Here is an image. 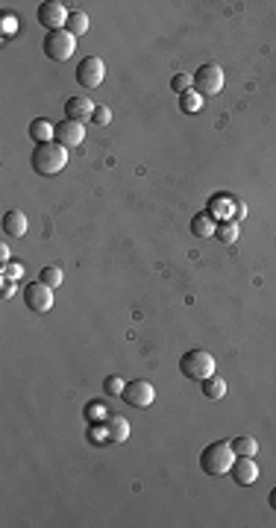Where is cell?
<instances>
[{
  "label": "cell",
  "instance_id": "cell-1",
  "mask_svg": "<svg viewBox=\"0 0 276 528\" xmlns=\"http://www.w3.org/2000/svg\"><path fill=\"white\" fill-rule=\"evenodd\" d=\"M32 170L39 176H56L68 164V147H62L59 141H47V144H36L30 156Z\"/></svg>",
  "mask_w": 276,
  "mask_h": 528
},
{
  "label": "cell",
  "instance_id": "cell-2",
  "mask_svg": "<svg viewBox=\"0 0 276 528\" xmlns=\"http://www.w3.org/2000/svg\"><path fill=\"white\" fill-rule=\"evenodd\" d=\"M235 449L229 440H215V443H209L203 452H200V467L206 476H229V470L235 464Z\"/></svg>",
  "mask_w": 276,
  "mask_h": 528
},
{
  "label": "cell",
  "instance_id": "cell-3",
  "mask_svg": "<svg viewBox=\"0 0 276 528\" xmlns=\"http://www.w3.org/2000/svg\"><path fill=\"white\" fill-rule=\"evenodd\" d=\"M180 373L189 382H206L215 376V355L206 349H189L180 358Z\"/></svg>",
  "mask_w": 276,
  "mask_h": 528
},
{
  "label": "cell",
  "instance_id": "cell-4",
  "mask_svg": "<svg viewBox=\"0 0 276 528\" xmlns=\"http://www.w3.org/2000/svg\"><path fill=\"white\" fill-rule=\"evenodd\" d=\"M41 50H44V56L53 59V62H68L74 56V50H76V38L68 30H53V32L44 36Z\"/></svg>",
  "mask_w": 276,
  "mask_h": 528
},
{
  "label": "cell",
  "instance_id": "cell-5",
  "mask_svg": "<svg viewBox=\"0 0 276 528\" xmlns=\"http://www.w3.org/2000/svg\"><path fill=\"white\" fill-rule=\"evenodd\" d=\"M194 91L200 97H215L224 91V68L215 62H206L194 74Z\"/></svg>",
  "mask_w": 276,
  "mask_h": 528
},
{
  "label": "cell",
  "instance_id": "cell-6",
  "mask_svg": "<svg viewBox=\"0 0 276 528\" xmlns=\"http://www.w3.org/2000/svg\"><path fill=\"white\" fill-rule=\"evenodd\" d=\"M124 402L129 408H150L153 399H156V388L147 382V379H136V382H127L124 388Z\"/></svg>",
  "mask_w": 276,
  "mask_h": 528
},
{
  "label": "cell",
  "instance_id": "cell-7",
  "mask_svg": "<svg viewBox=\"0 0 276 528\" xmlns=\"http://www.w3.org/2000/svg\"><path fill=\"white\" fill-rule=\"evenodd\" d=\"M24 305L36 314H47L53 308V288H47V285L39 282V279L30 282L24 288Z\"/></svg>",
  "mask_w": 276,
  "mask_h": 528
},
{
  "label": "cell",
  "instance_id": "cell-8",
  "mask_svg": "<svg viewBox=\"0 0 276 528\" xmlns=\"http://www.w3.org/2000/svg\"><path fill=\"white\" fill-rule=\"evenodd\" d=\"M68 18H71V12L65 9L62 0H47V3L39 6V24L47 30V32L68 27Z\"/></svg>",
  "mask_w": 276,
  "mask_h": 528
},
{
  "label": "cell",
  "instance_id": "cell-9",
  "mask_svg": "<svg viewBox=\"0 0 276 528\" xmlns=\"http://www.w3.org/2000/svg\"><path fill=\"white\" fill-rule=\"evenodd\" d=\"M106 76V65L100 56H85L80 65H76V82L83 88H97Z\"/></svg>",
  "mask_w": 276,
  "mask_h": 528
},
{
  "label": "cell",
  "instance_id": "cell-10",
  "mask_svg": "<svg viewBox=\"0 0 276 528\" xmlns=\"http://www.w3.org/2000/svg\"><path fill=\"white\" fill-rule=\"evenodd\" d=\"M53 141H59L62 147H76V144H83V141H85V124L65 118L62 124H56V138H53Z\"/></svg>",
  "mask_w": 276,
  "mask_h": 528
},
{
  "label": "cell",
  "instance_id": "cell-11",
  "mask_svg": "<svg viewBox=\"0 0 276 528\" xmlns=\"http://www.w3.org/2000/svg\"><path fill=\"white\" fill-rule=\"evenodd\" d=\"M229 476H233L235 484L247 487V484H256V481H259V467H256V461H253V458L238 455L235 464H233V470H229Z\"/></svg>",
  "mask_w": 276,
  "mask_h": 528
},
{
  "label": "cell",
  "instance_id": "cell-12",
  "mask_svg": "<svg viewBox=\"0 0 276 528\" xmlns=\"http://www.w3.org/2000/svg\"><path fill=\"white\" fill-rule=\"evenodd\" d=\"M27 214L21 212V208H12V212H6L3 214V232L9 238H24L27 235Z\"/></svg>",
  "mask_w": 276,
  "mask_h": 528
},
{
  "label": "cell",
  "instance_id": "cell-13",
  "mask_svg": "<svg viewBox=\"0 0 276 528\" xmlns=\"http://www.w3.org/2000/svg\"><path fill=\"white\" fill-rule=\"evenodd\" d=\"M106 437L112 440V443H124V440L129 437V423H127V417H120V414H112V417H106Z\"/></svg>",
  "mask_w": 276,
  "mask_h": 528
},
{
  "label": "cell",
  "instance_id": "cell-14",
  "mask_svg": "<svg viewBox=\"0 0 276 528\" xmlns=\"http://www.w3.org/2000/svg\"><path fill=\"white\" fill-rule=\"evenodd\" d=\"M30 138L36 141V144H47V141L56 138V124H50L47 118H36L30 124Z\"/></svg>",
  "mask_w": 276,
  "mask_h": 528
},
{
  "label": "cell",
  "instance_id": "cell-15",
  "mask_svg": "<svg viewBox=\"0 0 276 528\" xmlns=\"http://www.w3.org/2000/svg\"><path fill=\"white\" fill-rule=\"evenodd\" d=\"M65 115H68L71 120H88L94 115V103L92 100H83V97H71L68 103H65Z\"/></svg>",
  "mask_w": 276,
  "mask_h": 528
},
{
  "label": "cell",
  "instance_id": "cell-16",
  "mask_svg": "<svg viewBox=\"0 0 276 528\" xmlns=\"http://www.w3.org/2000/svg\"><path fill=\"white\" fill-rule=\"evenodd\" d=\"M215 229H217V223H215V217L209 212H200V214L191 217V235L194 238H212Z\"/></svg>",
  "mask_w": 276,
  "mask_h": 528
},
{
  "label": "cell",
  "instance_id": "cell-17",
  "mask_svg": "<svg viewBox=\"0 0 276 528\" xmlns=\"http://www.w3.org/2000/svg\"><path fill=\"white\" fill-rule=\"evenodd\" d=\"M65 30H68L74 38H80V36H85V32L92 30V21H88V15H85V12H80V9H74L71 18H68V27H65Z\"/></svg>",
  "mask_w": 276,
  "mask_h": 528
},
{
  "label": "cell",
  "instance_id": "cell-18",
  "mask_svg": "<svg viewBox=\"0 0 276 528\" xmlns=\"http://www.w3.org/2000/svg\"><path fill=\"white\" fill-rule=\"evenodd\" d=\"M200 384H203L206 399H224L226 390H229V384L220 379V376H212V379H206V382H200Z\"/></svg>",
  "mask_w": 276,
  "mask_h": 528
},
{
  "label": "cell",
  "instance_id": "cell-19",
  "mask_svg": "<svg viewBox=\"0 0 276 528\" xmlns=\"http://www.w3.org/2000/svg\"><path fill=\"white\" fill-rule=\"evenodd\" d=\"M233 449H235V455L256 458V452H259V440H256V437H250V434H241V437L233 440Z\"/></svg>",
  "mask_w": 276,
  "mask_h": 528
},
{
  "label": "cell",
  "instance_id": "cell-20",
  "mask_svg": "<svg viewBox=\"0 0 276 528\" xmlns=\"http://www.w3.org/2000/svg\"><path fill=\"white\" fill-rule=\"evenodd\" d=\"M215 235L224 241V244H235L238 235H241L238 232V220H220L217 229H215Z\"/></svg>",
  "mask_w": 276,
  "mask_h": 528
},
{
  "label": "cell",
  "instance_id": "cell-21",
  "mask_svg": "<svg viewBox=\"0 0 276 528\" xmlns=\"http://www.w3.org/2000/svg\"><path fill=\"white\" fill-rule=\"evenodd\" d=\"M180 109H182V112H189V115L200 112V109H203V97L191 88V91H185V94L180 97Z\"/></svg>",
  "mask_w": 276,
  "mask_h": 528
},
{
  "label": "cell",
  "instance_id": "cell-22",
  "mask_svg": "<svg viewBox=\"0 0 276 528\" xmlns=\"http://www.w3.org/2000/svg\"><path fill=\"white\" fill-rule=\"evenodd\" d=\"M39 282H44V285H47V288H59V285L65 282V273L56 267V264H50V267H44V270H41Z\"/></svg>",
  "mask_w": 276,
  "mask_h": 528
},
{
  "label": "cell",
  "instance_id": "cell-23",
  "mask_svg": "<svg viewBox=\"0 0 276 528\" xmlns=\"http://www.w3.org/2000/svg\"><path fill=\"white\" fill-rule=\"evenodd\" d=\"M171 88H173V91L176 94H185V91H191V88H194V74H173V80H171Z\"/></svg>",
  "mask_w": 276,
  "mask_h": 528
},
{
  "label": "cell",
  "instance_id": "cell-24",
  "mask_svg": "<svg viewBox=\"0 0 276 528\" xmlns=\"http://www.w3.org/2000/svg\"><path fill=\"white\" fill-rule=\"evenodd\" d=\"M124 388H127V382L120 379V376H109V379L103 382V393H106V396H120V393H124Z\"/></svg>",
  "mask_w": 276,
  "mask_h": 528
},
{
  "label": "cell",
  "instance_id": "cell-25",
  "mask_svg": "<svg viewBox=\"0 0 276 528\" xmlns=\"http://www.w3.org/2000/svg\"><path fill=\"white\" fill-rule=\"evenodd\" d=\"M21 276H24V264L21 261H6L3 264V279L6 282H18Z\"/></svg>",
  "mask_w": 276,
  "mask_h": 528
},
{
  "label": "cell",
  "instance_id": "cell-26",
  "mask_svg": "<svg viewBox=\"0 0 276 528\" xmlns=\"http://www.w3.org/2000/svg\"><path fill=\"white\" fill-rule=\"evenodd\" d=\"M92 120L97 126H106L109 120H112V109L109 106H94V115H92Z\"/></svg>",
  "mask_w": 276,
  "mask_h": 528
},
{
  "label": "cell",
  "instance_id": "cell-27",
  "mask_svg": "<svg viewBox=\"0 0 276 528\" xmlns=\"http://www.w3.org/2000/svg\"><path fill=\"white\" fill-rule=\"evenodd\" d=\"M15 27H18V24H15L12 18H3V36H12V32H15Z\"/></svg>",
  "mask_w": 276,
  "mask_h": 528
},
{
  "label": "cell",
  "instance_id": "cell-28",
  "mask_svg": "<svg viewBox=\"0 0 276 528\" xmlns=\"http://www.w3.org/2000/svg\"><path fill=\"white\" fill-rule=\"evenodd\" d=\"M92 408H88L85 414H92V417H103V408H100V402H88Z\"/></svg>",
  "mask_w": 276,
  "mask_h": 528
},
{
  "label": "cell",
  "instance_id": "cell-29",
  "mask_svg": "<svg viewBox=\"0 0 276 528\" xmlns=\"http://www.w3.org/2000/svg\"><path fill=\"white\" fill-rule=\"evenodd\" d=\"M12 294H15V285L3 279V300H9V296H12Z\"/></svg>",
  "mask_w": 276,
  "mask_h": 528
},
{
  "label": "cell",
  "instance_id": "cell-30",
  "mask_svg": "<svg viewBox=\"0 0 276 528\" xmlns=\"http://www.w3.org/2000/svg\"><path fill=\"white\" fill-rule=\"evenodd\" d=\"M0 261H3V264L9 261V247L6 244H0Z\"/></svg>",
  "mask_w": 276,
  "mask_h": 528
},
{
  "label": "cell",
  "instance_id": "cell-31",
  "mask_svg": "<svg viewBox=\"0 0 276 528\" xmlns=\"http://www.w3.org/2000/svg\"><path fill=\"white\" fill-rule=\"evenodd\" d=\"M268 505H270V508H273V511H276V487H273V490H270V496H268Z\"/></svg>",
  "mask_w": 276,
  "mask_h": 528
}]
</instances>
